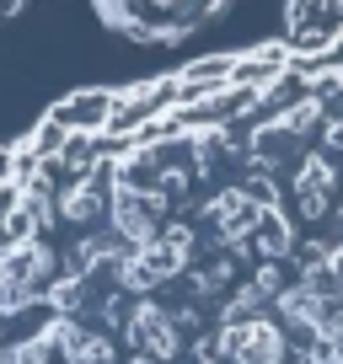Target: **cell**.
<instances>
[{
    "label": "cell",
    "instance_id": "obj_1",
    "mask_svg": "<svg viewBox=\"0 0 343 364\" xmlns=\"http://www.w3.org/2000/svg\"><path fill=\"white\" fill-rule=\"evenodd\" d=\"M97 6H102V16L113 27H124L129 38L167 43V38H183L188 27L209 22L226 0H97Z\"/></svg>",
    "mask_w": 343,
    "mask_h": 364
},
{
    "label": "cell",
    "instance_id": "obj_2",
    "mask_svg": "<svg viewBox=\"0 0 343 364\" xmlns=\"http://www.w3.org/2000/svg\"><path fill=\"white\" fill-rule=\"evenodd\" d=\"M118 343H129L134 353H156V359H167V364H177L188 353V338L177 332V321H172V311H167L161 295H129Z\"/></svg>",
    "mask_w": 343,
    "mask_h": 364
},
{
    "label": "cell",
    "instance_id": "obj_3",
    "mask_svg": "<svg viewBox=\"0 0 343 364\" xmlns=\"http://www.w3.org/2000/svg\"><path fill=\"white\" fill-rule=\"evenodd\" d=\"M124 364H167V359H156V353H134V348H129V359Z\"/></svg>",
    "mask_w": 343,
    "mask_h": 364
},
{
    "label": "cell",
    "instance_id": "obj_4",
    "mask_svg": "<svg viewBox=\"0 0 343 364\" xmlns=\"http://www.w3.org/2000/svg\"><path fill=\"white\" fill-rule=\"evenodd\" d=\"M16 6H22V0H0V16H11V11H16Z\"/></svg>",
    "mask_w": 343,
    "mask_h": 364
}]
</instances>
